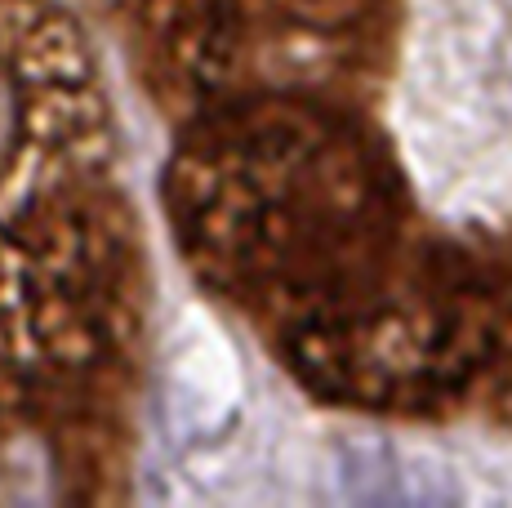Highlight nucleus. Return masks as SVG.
<instances>
[{"label": "nucleus", "mask_w": 512, "mask_h": 508, "mask_svg": "<svg viewBox=\"0 0 512 508\" xmlns=\"http://www.w3.org/2000/svg\"><path fill=\"white\" fill-rule=\"evenodd\" d=\"M107 112L67 0H0V223L98 192Z\"/></svg>", "instance_id": "1"}, {"label": "nucleus", "mask_w": 512, "mask_h": 508, "mask_svg": "<svg viewBox=\"0 0 512 508\" xmlns=\"http://www.w3.org/2000/svg\"><path fill=\"white\" fill-rule=\"evenodd\" d=\"M210 116L294 103L326 81L343 0H112Z\"/></svg>", "instance_id": "2"}]
</instances>
